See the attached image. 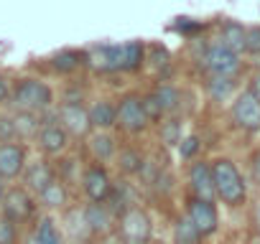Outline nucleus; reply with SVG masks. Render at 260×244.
Here are the masks:
<instances>
[{"mask_svg":"<svg viewBox=\"0 0 260 244\" xmlns=\"http://www.w3.org/2000/svg\"><path fill=\"white\" fill-rule=\"evenodd\" d=\"M212 181H214V193L224 204H240L245 198V183L237 173V168L230 160H217L212 166Z\"/></svg>","mask_w":260,"mask_h":244,"instance_id":"1","label":"nucleus"},{"mask_svg":"<svg viewBox=\"0 0 260 244\" xmlns=\"http://www.w3.org/2000/svg\"><path fill=\"white\" fill-rule=\"evenodd\" d=\"M117 234H120L122 244H148L151 241V234H153V226H151L148 214L143 209H138V206L125 209L122 216H120Z\"/></svg>","mask_w":260,"mask_h":244,"instance_id":"2","label":"nucleus"},{"mask_svg":"<svg viewBox=\"0 0 260 244\" xmlns=\"http://www.w3.org/2000/svg\"><path fill=\"white\" fill-rule=\"evenodd\" d=\"M13 99L23 112H39V109H46L51 104V89L39 79H26L18 84Z\"/></svg>","mask_w":260,"mask_h":244,"instance_id":"3","label":"nucleus"},{"mask_svg":"<svg viewBox=\"0 0 260 244\" xmlns=\"http://www.w3.org/2000/svg\"><path fill=\"white\" fill-rule=\"evenodd\" d=\"M115 112H117L115 122H120V128H125L127 133H141L148 125V117L143 112V102L138 97H133V94H127Z\"/></svg>","mask_w":260,"mask_h":244,"instance_id":"4","label":"nucleus"},{"mask_svg":"<svg viewBox=\"0 0 260 244\" xmlns=\"http://www.w3.org/2000/svg\"><path fill=\"white\" fill-rule=\"evenodd\" d=\"M204 66L214 76H232L240 69V59H237V54L227 51L224 46H212L204 54Z\"/></svg>","mask_w":260,"mask_h":244,"instance_id":"5","label":"nucleus"},{"mask_svg":"<svg viewBox=\"0 0 260 244\" xmlns=\"http://www.w3.org/2000/svg\"><path fill=\"white\" fill-rule=\"evenodd\" d=\"M59 119H61V130L67 135H87V130L92 128L89 125V117H87V109L82 104H61L59 109Z\"/></svg>","mask_w":260,"mask_h":244,"instance_id":"6","label":"nucleus"},{"mask_svg":"<svg viewBox=\"0 0 260 244\" xmlns=\"http://www.w3.org/2000/svg\"><path fill=\"white\" fill-rule=\"evenodd\" d=\"M3 211H6V219H11L13 224H18V221H23V219L31 216L34 201H31V196L23 188H13V191H8L3 196Z\"/></svg>","mask_w":260,"mask_h":244,"instance_id":"7","label":"nucleus"},{"mask_svg":"<svg viewBox=\"0 0 260 244\" xmlns=\"http://www.w3.org/2000/svg\"><path fill=\"white\" fill-rule=\"evenodd\" d=\"M232 112H235V119H237L240 128H245V130L260 128V102L250 92H245L242 97H237Z\"/></svg>","mask_w":260,"mask_h":244,"instance_id":"8","label":"nucleus"},{"mask_svg":"<svg viewBox=\"0 0 260 244\" xmlns=\"http://www.w3.org/2000/svg\"><path fill=\"white\" fill-rule=\"evenodd\" d=\"M84 191H87V196H89L94 204H102V201L110 196L112 183H110V176L105 173V168L94 166V168H89V171L84 173Z\"/></svg>","mask_w":260,"mask_h":244,"instance_id":"9","label":"nucleus"},{"mask_svg":"<svg viewBox=\"0 0 260 244\" xmlns=\"http://www.w3.org/2000/svg\"><path fill=\"white\" fill-rule=\"evenodd\" d=\"M189 221L197 226V231L204 236V234H212L217 229V211L209 201H191L189 206Z\"/></svg>","mask_w":260,"mask_h":244,"instance_id":"10","label":"nucleus"},{"mask_svg":"<svg viewBox=\"0 0 260 244\" xmlns=\"http://www.w3.org/2000/svg\"><path fill=\"white\" fill-rule=\"evenodd\" d=\"M189 178H191V188H194L197 198L212 204V198L217 196V193H214V181H212V168H209L207 163H194Z\"/></svg>","mask_w":260,"mask_h":244,"instance_id":"11","label":"nucleus"},{"mask_svg":"<svg viewBox=\"0 0 260 244\" xmlns=\"http://www.w3.org/2000/svg\"><path fill=\"white\" fill-rule=\"evenodd\" d=\"M23 171V148L6 143L0 145V178H16Z\"/></svg>","mask_w":260,"mask_h":244,"instance_id":"12","label":"nucleus"},{"mask_svg":"<svg viewBox=\"0 0 260 244\" xmlns=\"http://www.w3.org/2000/svg\"><path fill=\"white\" fill-rule=\"evenodd\" d=\"M82 214H84V221H87V226H89L92 234L105 236V234L112 231V214L102 204H89Z\"/></svg>","mask_w":260,"mask_h":244,"instance_id":"13","label":"nucleus"},{"mask_svg":"<svg viewBox=\"0 0 260 244\" xmlns=\"http://www.w3.org/2000/svg\"><path fill=\"white\" fill-rule=\"evenodd\" d=\"M39 143H41V150H44V153L59 155V153L67 148L69 135H67L59 125H46V128L41 130V135H39Z\"/></svg>","mask_w":260,"mask_h":244,"instance_id":"14","label":"nucleus"},{"mask_svg":"<svg viewBox=\"0 0 260 244\" xmlns=\"http://www.w3.org/2000/svg\"><path fill=\"white\" fill-rule=\"evenodd\" d=\"M143 64V44L141 41H130L120 46V69L122 71H138Z\"/></svg>","mask_w":260,"mask_h":244,"instance_id":"15","label":"nucleus"},{"mask_svg":"<svg viewBox=\"0 0 260 244\" xmlns=\"http://www.w3.org/2000/svg\"><path fill=\"white\" fill-rule=\"evenodd\" d=\"M219 46H224V49L232 51V54L245 51V46H247V31H245L242 26H237V23H227V26L222 28V44H219Z\"/></svg>","mask_w":260,"mask_h":244,"instance_id":"16","label":"nucleus"},{"mask_svg":"<svg viewBox=\"0 0 260 244\" xmlns=\"http://www.w3.org/2000/svg\"><path fill=\"white\" fill-rule=\"evenodd\" d=\"M87 117H89V125L105 130V128H112V125H115L117 112H115V107H112L110 102H97V104L87 112Z\"/></svg>","mask_w":260,"mask_h":244,"instance_id":"17","label":"nucleus"},{"mask_svg":"<svg viewBox=\"0 0 260 244\" xmlns=\"http://www.w3.org/2000/svg\"><path fill=\"white\" fill-rule=\"evenodd\" d=\"M92 64L100 71H115V69H120V46H100L92 54Z\"/></svg>","mask_w":260,"mask_h":244,"instance_id":"18","label":"nucleus"},{"mask_svg":"<svg viewBox=\"0 0 260 244\" xmlns=\"http://www.w3.org/2000/svg\"><path fill=\"white\" fill-rule=\"evenodd\" d=\"M51 181H54V173H51V168L46 163H34L28 168V173H26V186L31 191H36V193H41Z\"/></svg>","mask_w":260,"mask_h":244,"instance_id":"19","label":"nucleus"},{"mask_svg":"<svg viewBox=\"0 0 260 244\" xmlns=\"http://www.w3.org/2000/svg\"><path fill=\"white\" fill-rule=\"evenodd\" d=\"M39 196H41V204H44L46 209H61V206L67 204V188H64V183H59V181H51Z\"/></svg>","mask_w":260,"mask_h":244,"instance_id":"20","label":"nucleus"},{"mask_svg":"<svg viewBox=\"0 0 260 244\" xmlns=\"http://www.w3.org/2000/svg\"><path fill=\"white\" fill-rule=\"evenodd\" d=\"M67 231L72 234V239L74 241H87L89 239V226H87V221H84V214L82 211H69L67 214Z\"/></svg>","mask_w":260,"mask_h":244,"instance_id":"21","label":"nucleus"},{"mask_svg":"<svg viewBox=\"0 0 260 244\" xmlns=\"http://www.w3.org/2000/svg\"><path fill=\"white\" fill-rule=\"evenodd\" d=\"M174 239H176V244H199V241H202V234H199L197 226L189 221V216H184V219L176 221Z\"/></svg>","mask_w":260,"mask_h":244,"instance_id":"22","label":"nucleus"},{"mask_svg":"<svg viewBox=\"0 0 260 244\" xmlns=\"http://www.w3.org/2000/svg\"><path fill=\"white\" fill-rule=\"evenodd\" d=\"M13 128H16V135L31 138V135L39 133V117L34 112H18L13 117Z\"/></svg>","mask_w":260,"mask_h":244,"instance_id":"23","label":"nucleus"},{"mask_svg":"<svg viewBox=\"0 0 260 244\" xmlns=\"http://www.w3.org/2000/svg\"><path fill=\"white\" fill-rule=\"evenodd\" d=\"M34 234L39 236V241H41V244H64V236L59 234L56 224H54L49 216H44V219L39 221V226H36V231H34Z\"/></svg>","mask_w":260,"mask_h":244,"instance_id":"24","label":"nucleus"},{"mask_svg":"<svg viewBox=\"0 0 260 244\" xmlns=\"http://www.w3.org/2000/svg\"><path fill=\"white\" fill-rule=\"evenodd\" d=\"M120 171L122 173H127V176H133V173H141V168H143V155L138 153V150H122L120 153Z\"/></svg>","mask_w":260,"mask_h":244,"instance_id":"25","label":"nucleus"},{"mask_svg":"<svg viewBox=\"0 0 260 244\" xmlns=\"http://www.w3.org/2000/svg\"><path fill=\"white\" fill-rule=\"evenodd\" d=\"M89 148H92L94 158L107 160V158H112V153H115V140H112L110 135H94V138L89 140Z\"/></svg>","mask_w":260,"mask_h":244,"instance_id":"26","label":"nucleus"},{"mask_svg":"<svg viewBox=\"0 0 260 244\" xmlns=\"http://www.w3.org/2000/svg\"><path fill=\"white\" fill-rule=\"evenodd\" d=\"M79 64H82V56H79L77 51H61V54H56V56H54V69H56V71H61V74L74 71Z\"/></svg>","mask_w":260,"mask_h":244,"instance_id":"27","label":"nucleus"},{"mask_svg":"<svg viewBox=\"0 0 260 244\" xmlns=\"http://www.w3.org/2000/svg\"><path fill=\"white\" fill-rule=\"evenodd\" d=\"M232 87H235V82H232L230 76H212V79H209V94H212L214 99H224V97L232 92Z\"/></svg>","mask_w":260,"mask_h":244,"instance_id":"28","label":"nucleus"},{"mask_svg":"<svg viewBox=\"0 0 260 244\" xmlns=\"http://www.w3.org/2000/svg\"><path fill=\"white\" fill-rule=\"evenodd\" d=\"M153 97L158 99V104H161L164 112H166V109H176V104H179V92H176L174 87H161Z\"/></svg>","mask_w":260,"mask_h":244,"instance_id":"29","label":"nucleus"},{"mask_svg":"<svg viewBox=\"0 0 260 244\" xmlns=\"http://www.w3.org/2000/svg\"><path fill=\"white\" fill-rule=\"evenodd\" d=\"M161 140L166 145L181 143V122H166V125L161 128Z\"/></svg>","mask_w":260,"mask_h":244,"instance_id":"30","label":"nucleus"},{"mask_svg":"<svg viewBox=\"0 0 260 244\" xmlns=\"http://www.w3.org/2000/svg\"><path fill=\"white\" fill-rule=\"evenodd\" d=\"M18 241V229L11 219H0V244H16Z\"/></svg>","mask_w":260,"mask_h":244,"instance_id":"31","label":"nucleus"},{"mask_svg":"<svg viewBox=\"0 0 260 244\" xmlns=\"http://www.w3.org/2000/svg\"><path fill=\"white\" fill-rule=\"evenodd\" d=\"M143 102V112H146V117L148 119H156V117H161L164 114V109H161V104H158V99L151 94V97H146V99H141Z\"/></svg>","mask_w":260,"mask_h":244,"instance_id":"32","label":"nucleus"},{"mask_svg":"<svg viewBox=\"0 0 260 244\" xmlns=\"http://www.w3.org/2000/svg\"><path fill=\"white\" fill-rule=\"evenodd\" d=\"M11 138H16V128H13V119L11 117H0V143H8Z\"/></svg>","mask_w":260,"mask_h":244,"instance_id":"33","label":"nucleus"},{"mask_svg":"<svg viewBox=\"0 0 260 244\" xmlns=\"http://www.w3.org/2000/svg\"><path fill=\"white\" fill-rule=\"evenodd\" d=\"M197 150H199V140H197V138H184V140L179 143V155H181V158H191Z\"/></svg>","mask_w":260,"mask_h":244,"instance_id":"34","label":"nucleus"},{"mask_svg":"<svg viewBox=\"0 0 260 244\" xmlns=\"http://www.w3.org/2000/svg\"><path fill=\"white\" fill-rule=\"evenodd\" d=\"M245 49H250V51H260V28H252V31H247V46Z\"/></svg>","mask_w":260,"mask_h":244,"instance_id":"35","label":"nucleus"},{"mask_svg":"<svg viewBox=\"0 0 260 244\" xmlns=\"http://www.w3.org/2000/svg\"><path fill=\"white\" fill-rule=\"evenodd\" d=\"M8 99V84H6V79L0 76V102H6Z\"/></svg>","mask_w":260,"mask_h":244,"instance_id":"36","label":"nucleus"},{"mask_svg":"<svg viewBox=\"0 0 260 244\" xmlns=\"http://www.w3.org/2000/svg\"><path fill=\"white\" fill-rule=\"evenodd\" d=\"M250 94H252V97H255V99L260 102V76L255 79V84H252V92H250Z\"/></svg>","mask_w":260,"mask_h":244,"instance_id":"37","label":"nucleus"},{"mask_svg":"<svg viewBox=\"0 0 260 244\" xmlns=\"http://www.w3.org/2000/svg\"><path fill=\"white\" fill-rule=\"evenodd\" d=\"M26 244H41V241H39L36 234H28V236H26Z\"/></svg>","mask_w":260,"mask_h":244,"instance_id":"38","label":"nucleus"},{"mask_svg":"<svg viewBox=\"0 0 260 244\" xmlns=\"http://www.w3.org/2000/svg\"><path fill=\"white\" fill-rule=\"evenodd\" d=\"M3 196H6V193H3V178H0V201H3Z\"/></svg>","mask_w":260,"mask_h":244,"instance_id":"39","label":"nucleus"},{"mask_svg":"<svg viewBox=\"0 0 260 244\" xmlns=\"http://www.w3.org/2000/svg\"><path fill=\"white\" fill-rule=\"evenodd\" d=\"M257 224H260V206H257Z\"/></svg>","mask_w":260,"mask_h":244,"instance_id":"40","label":"nucleus"},{"mask_svg":"<svg viewBox=\"0 0 260 244\" xmlns=\"http://www.w3.org/2000/svg\"><path fill=\"white\" fill-rule=\"evenodd\" d=\"M257 176H260V160H257Z\"/></svg>","mask_w":260,"mask_h":244,"instance_id":"41","label":"nucleus"}]
</instances>
